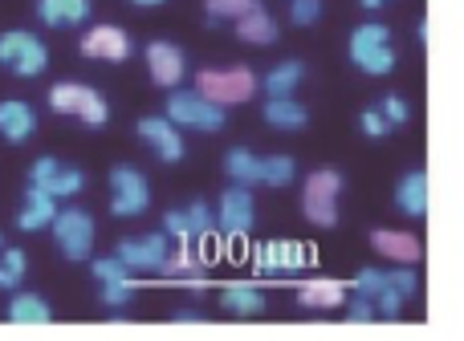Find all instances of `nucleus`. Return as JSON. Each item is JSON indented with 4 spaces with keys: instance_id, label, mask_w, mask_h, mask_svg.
I'll return each mask as SVG.
<instances>
[{
    "instance_id": "f257e3e1",
    "label": "nucleus",
    "mask_w": 464,
    "mask_h": 341,
    "mask_svg": "<svg viewBox=\"0 0 464 341\" xmlns=\"http://www.w3.org/2000/svg\"><path fill=\"white\" fill-rule=\"evenodd\" d=\"M346 53H351V65L362 70L367 78H387L395 70V45H392V29L379 21H367L351 33L346 41Z\"/></svg>"
},
{
    "instance_id": "f03ea898",
    "label": "nucleus",
    "mask_w": 464,
    "mask_h": 341,
    "mask_svg": "<svg viewBox=\"0 0 464 341\" xmlns=\"http://www.w3.org/2000/svg\"><path fill=\"white\" fill-rule=\"evenodd\" d=\"M343 191H346L343 171H334V167L310 171L305 175V187H302V215L314 223V228H334Z\"/></svg>"
},
{
    "instance_id": "7ed1b4c3",
    "label": "nucleus",
    "mask_w": 464,
    "mask_h": 341,
    "mask_svg": "<svg viewBox=\"0 0 464 341\" xmlns=\"http://www.w3.org/2000/svg\"><path fill=\"white\" fill-rule=\"evenodd\" d=\"M196 90H200L208 102L217 106H245L256 98L261 90V78H256L248 65H228V70H200L196 73Z\"/></svg>"
},
{
    "instance_id": "20e7f679",
    "label": "nucleus",
    "mask_w": 464,
    "mask_h": 341,
    "mask_svg": "<svg viewBox=\"0 0 464 341\" xmlns=\"http://www.w3.org/2000/svg\"><path fill=\"white\" fill-rule=\"evenodd\" d=\"M168 118L176 122L179 130H204V135H217V130H225L228 114L225 106L208 102V98L200 94V90H171L168 98Z\"/></svg>"
},
{
    "instance_id": "39448f33",
    "label": "nucleus",
    "mask_w": 464,
    "mask_h": 341,
    "mask_svg": "<svg viewBox=\"0 0 464 341\" xmlns=\"http://www.w3.org/2000/svg\"><path fill=\"white\" fill-rule=\"evenodd\" d=\"M49 106H53L57 114L82 118L86 127H102V122L111 118V106H106V98L98 94V90L82 86V81H57V86L49 90Z\"/></svg>"
},
{
    "instance_id": "423d86ee",
    "label": "nucleus",
    "mask_w": 464,
    "mask_h": 341,
    "mask_svg": "<svg viewBox=\"0 0 464 341\" xmlns=\"http://www.w3.org/2000/svg\"><path fill=\"white\" fill-rule=\"evenodd\" d=\"M0 65L13 70L16 78H37V73H45V65H49V49H45V41L24 33V29L0 33Z\"/></svg>"
},
{
    "instance_id": "0eeeda50",
    "label": "nucleus",
    "mask_w": 464,
    "mask_h": 341,
    "mask_svg": "<svg viewBox=\"0 0 464 341\" xmlns=\"http://www.w3.org/2000/svg\"><path fill=\"white\" fill-rule=\"evenodd\" d=\"M147 207H151V187H147V175L139 167L119 163V167L111 171V212L122 215V220H130V215H143Z\"/></svg>"
},
{
    "instance_id": "6e6552de",
    "label": "nucleus",
    "mask_w": 464,
    "mask_h": 341,
    "mask_svg": "<svg viewBox=\"0 0 464 341\" xmlns=\"http://www.w3.org/2000/svg\"><path fill=\"white\" fill-rule=\"evenodd\" d=\"M49 228H53V240H57L65 260H86L90 256V248H94V220H90V212L65 207V212L53 215Z\"/></svg>"
},
{
    "instance_id": "1a4fd4ad",
    "label": "nucleus",
    "mask_w": 464,
    "mask_h": 341,
    "mask_svg": "<svg viewBox=\"0 0 464 341\" xmlns=\"http://www.w3.org/2000/svg\"><path fill=\"white\" fill-rule=\"evenodd\" d=\"M256 223V204H253V191L232 183V187L220 195L217 204V232L228 240H245Z\"/></svg>"
},
{
    "instance_id": "9d476101",
    "label": "nucleus",
    "mask_w": 464,
    "mask_h": 341,
    "mask_svg": "<svg viewBox=\"0 0 464 341\" xmlns=\"http://www.w3.org/2000/svg\"><path fill=\"white\" fill-rule=\"evenodd\" d=\"M168 252H171V236H168V232L127 236V240H119V248H114V256H119L130 272H160L163 260H168Z\"/></svg>"
},
{
    "instance_id": "9b49d317",
    "label": "nucleus",
    "mask_w": 464,
    "mask_h": 341,
    "mask_svg": "<svg viewBox=\"0 0 464 341\" xmlns=\"http://www.w3.org/2000/svg\"><path fill=\"white\" fill-rule=\"evenodd\" d=\"M310 264V248L297 244V240H269V244L256 248L253 269L256 277H277V272H302Z\"/></svg>"
},
{
    "instance_id": "f8f14e48",
    "label": "nucleus",
    "mask_w": 464,
    "mask_h": 341,
    "mask_svg": "<svg viewBox=\"0 0 464 341\" xmlns=\"http://www.w3.org/2000/svg\"><path fill=\"white\" fill-rule=\"evenodd\" d=\"M29 183L33 187H41V191H49L53 199H70V195H78V191L86 187V175H82L78 167H62L53 155H41V159L33 163V171H29Z\"/></svg>"
},
{
    "instance_id": "ddd939ff",
    "label": "nucleus",
    "mask_w": 464,
    "mask_h": 341,
    "mask_svg": "<svg viewBox=\"0 0 464 341\" xmlns=\"http://www.w3.org/2000/svg\"><path fill=\"white\" fill-rule=\"evenodd\" d=\"M139 138H143L147 147H151L155 155H160L163 163H179L184 159V135H179V127L168 118V114H151V118H139Z\"/></svg>"
},
{
    "instance_id": "4468645a",
    "label": "nucleus",
    "mask_w": 464,
    "mask_h": 341,
    "mask_svg": "<svg viewBox=\"0 0 464 341\" xmlns=\"http://www.w3.org/2000/svg\"><path fill=\"white\" fill-rule=\"evenodd\" d=\"M147 70H151V81L163 90H176L188 73V62H184V49L171 45V41H151L147 45Z\"/></svg>"
},
{
    "instance_id": "2eb2a0df",
    "label": "nucleus",
    "mask_w": 464,
    "mask_h": 341,
    "mask_svg": "<svg viewBox=\"0 0 464 341\" xmlns=\"http://www.w3.org/2000/svg\"><path fill=\"white\" fill-rule=\"evenodd\" d=\"M82 53L94 57V62H127L130 37L119 29V24H94V29L82 37Z\"/></svg>"
},
{
    "instance_id": "dca6fc26",
    "label": "nucleus",
    "mask_w": 464,
    "mask_h": 341,
    "mask_svg": "<svg viewBox=\"0 0 464 341\" xmlns=\"http://www.w3.org/2000/svg\"><path fill=\"white\" fill-rule=\"evenodd\" d=\"M371 248H375L379 256H387V260H395V264H420V256H424L420 236H411V232H395V228L371 232Z\"/></svg>"
},
{
    "instance_id": "f3484780",
    "label": "nucleus",
    "mask_w": 464,
    "mask_h": 341,
    "mask_svg": "<svg viewBox=\"0 0 464 341\" xmlns=\"http://www.w3.org/2000/svg\"><path fill=\"white\" fill-rule=\"evenodd\" d=\"M395 212L411 215V220H424L428 215V175L424 171H408L395 183Z\"/></svg>"
},
{
    "instance_id": "a211bd4d",
    "label": "nucleus",
    "mask_w": 464,
    "mask_h": 341,
    "mask_svg": "<svg viewBox=\"0 0 464 341\" xmlns=\"http://www.w3.org/2000/svg\"><path fill=\"white\" fill-rule=\"evenodd\" d=\"M297 305H302V309H343L346 285L334 280V277H314L297 289Z\"/></svg>"
},
{
    "instance_id": "6ab92c4d",
    "label": "nucleus",
    "mask_w": 464,
    "mask_h": 341,
    "mask_svg": "<svg viewBox=\"0 0 464 341\" xmlns=\"http://www.w3.org/2000/svg\"><path fill=\"white\" fill-rule=\"evenodd\" d=\"M33 130H37L33 106L21 102V98H5V102H0V135H5L8 143H24Z\"/></svg>"
},
{
    "instance_id": "aec40b11",
    "label": "nucleus",
    "mask_w": 464,
    "mask_h": 341,
    "mask_svg": "<svg viewBox=\"0 0 464 341\" xmlns=\"http://www.w3.org/2000/svg\"><path fill=\"white\" fill-rule=\"evenodd\" d=\"M237 37L245 45H273L277 41V21L265 5H253L245 16H237Z\"/></svg>"
},
{
    "instance_id": "412c9836",
    "label": "nucleus",
    "mask_w": 464,
    "mask_h": 341,
    "mask_svg": "<svg viewBox=\"0 0 464 341\" xmlns=\"http://www.w3.org/2000/svg\"><path fill=\"white\" fill-rule=\"evenodd\" d=\"M53 215H57V199L49 195V191H41V187H33L29 183V195H24V207H21V215H16V228L21 232L49 228Z\"/></svg>"
},
{
    "instance_id": "4be33fe9",
    "label": "nucleus",
    "mask_w": 464,
    "mask_h": 341,
    "mask_svg": "<svg viewBox=\"0 0 464 341\" xmlns=\"http://www.w3.org/2000/svg\"><path fill=\"white\" fill-rule=\"evenodd\" d=\"M37 16L49 29H73L90 16V0H37Z\"/></svg>"
},
{
    "instance_id": "5701e85b",
    "label": "nucleus",
    "mask_w": 464,
    "mask_h": 341,
    "mask_svg": "<svg viewBox=\"0 0 464 341\" xmlns=\"http://www.w3.org/2000/svg\"><path fill=\"white\" fill-rule=\"evenodd\" d=\"M220 309H228L232 317H261L265 293L256 285H225L220 289Z\"/></svg>"
},
{
    "instance_id": "b1692460",
    "label": "nucleus",
    "mask_w": 464,
    "mask_h": 341,
    "mask_svg": "<svg viewBox=\"0 0 464 341\" xmlns=\"http://www.w3.org/2000/svg\"><path fill=\"white\" fill-rule=\"evenodd\" d=\"M261 114H265V122H269L273 130H302L305 122H310V110H305L302 102H294V94L289 98H269Z\"/></svg>"
},
{
    "instance_id": "393cba45",
    "label": "nucleus",
    "mask_w": 464,
    "mask_h": 341,
    "mask_svg": "<svg viewBox=\"0 0 464 341\" xmlns=\"http://www.w3.org/2000/svg\"><path fill=\"white\" fill-rule=\"evenodd\" d=\"M302 78H305V65L297 62V57H289V62H281V65H273L269 73L261 78V90L269 98H289L297 86H302Z\"/></svg>"
},
{
    "instance_id": "a878e982",
    "label": "nucleus",
    "mask_w": 464,
    "mask_h": 341,
    "mask_svg": "<svg viewBox=\"0 0 464 341\" xmlns=\"http://www.w3.org/2000/svg\"><path fill=\"white\" fill-rule=\"evenodd\" d=\"M225 175L240 187H256L261 183V155L245 151V147H232L225 155Z\"/></svg>"
},
{
    "instance_id": "bb28decb",
    "label": "nucleus",
    "mask_w": 464,
    "mask_h": 341,
    "mask_svg": "<svg viewBox=\"0 0 464 341\" xmlns=\"http://www.w3.org/2000/svg\"><path fill=\"white\" fill-rule=\"evenodd\" d=\"M8 317L16 326H49L53 321V309L45 305V297H33V293H16L8 301Z\"/></svg>"
},
{
    "instance_id": "cd10ccee",
    "label": "nucleus",
    "mask_w": 464,
    "mask_h": 341,
    "mask_svg": "<svg viewBox=\"0 0 464 341\" xmlns=\"http://www.w3.org/2000/svg\"><path fill=\"white\" fill-rule=\"evenodd\" d=\"M297 179V163L289 155H265L261 159V183L265 187H289Z\"/></svg>"
},
{
    "instance_id": "c85d7f7f",
    "label": "nucleus",
    "mask_w": 464,
    "mask_h": 341,
    "mask_svg": "<svg viewBox=\"0 0 464 341\" xmlns=\"http://www.w3.org/2000/svg\"><path fill=\"white\" fill-rule=\"evenodd\" d=\"M188 212V223H192V236H196V244H208L212 236H217V212H212L204 199H192V204L184 207Z\"/></svg>"
},
{
    "instance_id": "c756f323",
    "label": "nucleus",
    "mask_w": 464,
    "mask_h": 341,
    "mask_svg": "<svg viewBox=\"0 0 464 341\" xmlns=\"http://www.w3.org/2000/svg\"><path fill=\"white\" fill-rule=\"evenodd\" d=\"M98 285H102V305H111V309H122L135 297V280L130 277H111V280H98Z\"/></svg>"
},
{
    "instance_id": "7c9ffc66",
    "label": "nucleus",
    "mask_w": 464,
    "mask_h": 341,
    "mask_svg": "<svg viewBox=\"0 0 464 341\" xmlns=\"http://www.w3.org/2000/svg\"><path fill=\"white\" fill-rule=\"evenodd\" d=\"M24 277V252L21 248H0V289H16Z\"/></svg>"
},
{
    "instance_id": "2f4dec72",
    "label": "nucleus",
    "mask_w": 464,
    "mask_h": 341,
    "mask_svg": "<svg viewBox=\"0 0 464 341\" xmlns=\"http://www.w3.org/2000/svg\"><path fill=\"white\" fill-rule=\"evenodd\" d=\"M253 5L256 0H204V13H208V21H237Z\"/></svg>"
},
{
    "instance_id": "473e14b6",
    "label": "nucleus",
    "mask_w": 464,
    "mask_h": 341,
    "mask_svg": "<svg viewBox=\"0 0 464 341\" xmlns=\"http://www.w3.org/2000/svg\"><path fill=\"white\" fill-rule=\"evenodd\" d=\"M289 21L297 29H310V24L322 21V0H289Z\"/></svg>"
},
{
    "instance_id": "72a5a7b5",
    "label": "nucleus",
    "mask_w": 464,
    "mask_h": 341,
    "mask_svg": "<svg viewBox=\"0 0 464 341\" xmlns=\"http://www.w3.org/2000/svg\"><path fill=\"white\" fill-rule=\"evenodd\" d=\"M359 130H362L367 138H387L395 127L383 118V110H379V106H367V110L359 114Z\"/></svg>"
},
{
    "instance_id": "f704fd0d",
    "label": "nucleus",
    "mask_w": 464,
    "mask_h": 341,
    "mask_svg": "<svg viewBox=\"0 0 464 341\" xmlns=\"http://www.w3.org/2000/svg\"><path fill=\"white\" fill-rule=\"evenodd\" d=\"M163 232H168L176 244H196L192 223H188V212H184V207H179V212H168V215H163Z\"/></svg>"
},
{
    "instance_id": "c9c22d12",
    "label": "nucleus",
    "mask_w": 464,
    "mask_h": 341,
    "mask_svg": "<svg viewBox=\"0 0 464 341\" xmlns=\"http://www.w3.org/2000/svg\"><path fill=\"white\" fill-rule=\"evenodd\" d=\"M379 110H383V118L392 122V127H403V122L411 118V106H408V98H400V94H387L383 102H379Z\"/></svg>"
},
{
    "instance_id": "e433bc0d",
    "label": "nucleus",
    "mask_w": 464,
    "mask_h": 341,
    "mask_svg": "<svg viewBox=\"0 0 464 341\" xmlns=\"http://www.w3.org/2000/svg\"><path fill=\"white\" fill-rule=\"evenodd\" d=\"M346 317H351L354 326H367V321L379 317V309H375V301H371V297L354 293V301H346Z\"/></svg>"
},
{
    "instance_id": "4c0bfd02",
    "label": "nucleus",
    "mask_w": 464,
    "mask_h": 341,
    "mask_svg": "<svg viewBox=\"0 0 464 341\" xmlns=\"http://www.w3.org/2000/svg\"><path fill=\"white\" fill-rule=\"evenodd\" d=\"M94 277L111 280V277H130V269L119 260V256H106V260H94Z\"/></svg>"
},
{
    "instance_id": "58836bf2",
    "label": "nucleus",
    "mask_w": 464,
    "mask_h": 341,
    "mask_svg": "<svg viewBox=\"0 0 464 341\" xmlns=\"http://www.w3.org/2000/svg\"><path fill=\"white\" fill-rule=\"evenodd\" d=\"M359 5L367 8V13H379V8H383V5H392V0H359Z\"/></svg>"
},
{
    "instance_id": "ea45409f",
    "label": "nucleus",
    "mask_w": 464,
    "mask_h": 341,
    "mask_svg": "<svg viewBox=\"0 0 464 341\" xmlns=\"http://www.w3.org/2000/svg\"><path fill=\"white\" fill-rule=\"evenodd\" d=\"M176 321H184V326L192 321V326H196V321H204V317H200V313H176Z\"/></svg>"
},
{
    "instance_id": "a19ab883",
    "label": "nucleus",
    "mask_w": 464,
    "mask_h": 341,
    "mask_svg": "<svg viewBox=\"0 0 464 341\" xmlns=\"http://www.w3.org/2000/svg\"><path fill=\"white\" fill-rule=\"evenodd\" d=\"M139 8H155V5H163V0H135Z\"/></svg>"
},
{
    "instance_id": "79ce46f5",
    "label": "nucleus",
    "mask_w": 464,
    "mask_h": 341,
    "mask_svg": "<svg viewBox=\"0 0 464 341\" xmlns=\"http://www.w3.org/2000/svg\"><path fill=\"white\" fill-rule=\"evenodd\" d=\"M0 248H5V240H0Z\"/></svg>"
}]
</instances>
